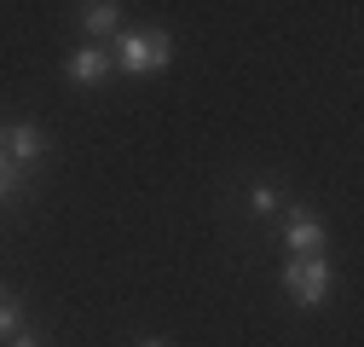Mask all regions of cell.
Segmentation results:
<instances>
[{
  "label": "cell",
  "mask_w": 364,
  "mask_h": 347,
  "mask_svg": "<svg viewBox=\"0 0 364 347\" xmlns=\"http://www.w3.org/2000/svg\"><path fill=\"white\" fill-rule=\"evenodd\" d=\"M116 18H122L116 0H93V6H81V23L93 29V35H110V29H116Z\"/></svg>",
  "instance_id": "cell-6"
},
{
  "label": "cell",
  "mask_w": 364,
  "mask_h": 347,
  "mask_svg": "<svg viewBox=\"0 0 364 347\" xmlns=\"http://www.w3.org/2000/svg\"><path fill=\"white\" fill-rule=\"evenodd\" d=\"M284 289L295 307H324L330 301V260L324 255H295L284 267Z\"/></svg>",
  "instance_id": "cell-2"
},
{
  "label": "cell",
  "mask_w": 364,
  "mask_h": 347,
  "mask_svg": "<svg viewBox=\"0 0 364 347\" xmlns=\"http://www.w3.org/2000/svg\"><path fill=\"white\" fill-rule=\"evenodd\" d=\"M6 347H41V341H35V336H29V330H18V336H12V341H6Z\"/></svg>",
  "instance_id": "cell-9"
},
{
  "label": "cell",
  "mask_w": 364,
  "mask_h": 347,
  "mask_svg": "<svg viewBox=\"0 0 364 347\" xmlns=\"http://www.w3.org/2000/svg\"><path fill=\"white\" fill-rule=\"evenodd\" d=\"M284 243H289L295 255H318V249H324V220H318V214H306V208H289Z\"/></svg>",
  "instance_id": "cell-4"
},
{
  "label": "cell",
  "mask_w": 364,
  "mask_h": 347,
  "mask_svg": "<svg viewBox=\"0 0 364 347\" xmlns=\"http://www.w3.org/2000/svg\"><path fill=\"white\" fill-rule=\"evenodd\" d=\"M41 151H47L41 127H29V122H18V127H0V156H6V162L35 168V162H41Z\"/></svg>",
  "instance_id": "cell-3"
},
{
  "label": "cell",
  "mask_w": 364,
  "mask_h": 347,
  "mask_svg": "<svg viewBox=\"0 0 364 347\" xmlns=\"http://www.w3.org/2000/svg\"><path fill=\"white\" fill-rule=\"evenodd\" d=\"M110 70H116V58H110L105 47H81V53H75V58L64 64V75H70L75 87H93V81H105Z\"/></svg>",
  "instance_id": "cell-5"
},
{
  "label": "cell",
  "mask_w": 364,
  "mask_h": 347,
  "mask_svg": "<svg viewBox=\"0 0 364 347\" xmlns=\"http://www.w3.org/2000/svg\"><path fill=\"white\" fill-rule=\"evenodd\" d=\"M145 347H162V341H145Z\"/></svg>",
  "instance_id": "cell-10"
},
{
  "label": "cell",
  "mask_w": 364,
  "mask_h": 347,
  "mask_svg": "<svg viewBox=\"0 0 364 347\" xmlns=\"http://www.w3.org/2000/svg\"><path fill=\"white\" fill-rule=\"evenodd\" d=\"M110 58H116V70H127V75H162L168 58H173V41H168L162 29H139V35H122V47H116Z\"/></svg>",
  "instance_id": "cell-1"
},
{
  "label": "cell",
  "mask_w": 364,
  "mask_h": 347,
  "mask_svg": "<svg viewBox=\"0 0 364 347\" xmlns=\"http://www.w3.org/2000/svg\"><path fill=\"white\" fill-rule=\"evenodd\" d=\"M0 203H6V191H0Z\"/></svg>",
  "instance_id": "cell-11"
},
{
  "label": "cell",
  "mask_w": 364,
  "mask_h": 347,
  "mask_svg": "<svg viewBox=\"0 0 364 347\" xmlns=\"http://www.w3.org/2000/svg\"><path fill=\"white\" fill-rule=\"evenodd\" d=\"M249 203H255V214H278V208H284V191H278V186H255Z\"/></svg>",
  "instance_id": "cell-8"
},
{
  "label": "cell",
  "mask_w": 364,
  "mask_h": 347,
  "mask_svg": "<svg viewBox=\"0 0 364 347\" xmlns=\"http://www.w3.org/2000/svg\"><path fill=\"white\" fill-rule=\"evenodd\" d=\"M18 330H23V307H18V295L0 284V341H12Z\"/></svg>",
  "instance_id": "cell-7"
}]
</instances>
